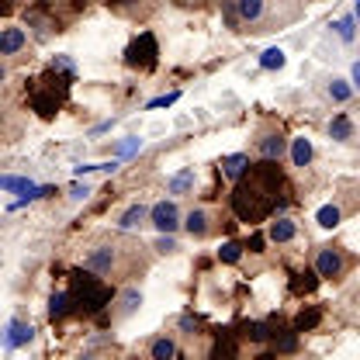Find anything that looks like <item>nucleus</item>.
<instances>
[{
	"instance_id": "nucleus-5",
	"label": "nucleus",
	"mask_w": 360,
	"mask_h": 360,
	"mask_svg": "<svg viewBox=\"0 0 360 360\" xmlns=\"http://www.w3.org/2000/svg\"><path fill=\"white\" fill-rule=\"evenodd\" d=\"M354 267H357V257H354L350 250H343L340 243H326V246L315 250V274H319L322 281L340 284Z\"/></svg>"
},
{
	"instance_id": "nucleus-18",
	"label": "nucleus",
	"mask_w": 360,
	"mask_h": 360,
	"mask_svg": "<svg viewBox=\"0 0 360 360\" xmlns=\"http://www.w3.org/2000/svg\"><path fill=\"white\" fill-rule=\"evenodd\" d=\"M139 305H142V291H139V288H125L122 298H118V309L111 312V319H115V322H118V319H129Z\"/></svg>"
},
{
	"instance_id": "nucleus-24",
	"label": "nucleus",
	"mask_w": 360,
	"mask_h": 360,
	"mask_svg": "<svg viewBox=\"0 0 360 360\" xmlns=\"http://www.w3.org/2000/svg\"><path fill=\"white\" fill-rule=\"evenodd\" d=\"M212 360H239V347L232 336H219L212 347Z\"/></svg>"
},
{
	"instance_id": "nucleus-30",
	"label": "nucleus",
	"mask_w": 360,
	"mask_h": 360,
	"mask_svg": "<svg viewBox=\"0 0 360 360\" xmlns=\"http://www.w3.org/2000/svg\"><path fill=\"white\" fill-rule=\"evenodd\" d=\"M336 28H340V39H343V42H354V21H350V18H343Z\"/></svg>"
},
{
	"instance_id": "nucleus-22",
	"label": "nucleus",
	"mask_w": 360,
	"mask_h": 360,
	"mask_svg": "<svg viewBox=\"0 0 360 360\" xmlns=\"http://www.w3.org/2000/svg\"><path fill=\"white\" fill-rule=\"evenodd\" d=\"M73 309H77V305H73V295H70V291H59V295H52V302H49V319L59 322V319H66Z\"/></svg>"
},
{
	"instance_id": "nucleus-1",
	"label": "nucleus",
	"mask_w": 360,
	"mask_h": 360,
	"mask_svg": "<svg viewBox=\"0 0 360 360\" xmlns=\"http://www.w3.org/2000/svg\"><path fill=\"white\" fill-rule=\"evenodd\" d=\"M149 246H142L139 239L129 236H104L97 239L84 257V267L94 277H108V281H132L135 274L149 270Z\"/></svg>"
},
{
	"instance_id": "nucleus-11",
	"label": "nucleus",
	"mask_w": 360,
	"mask_h": 360,
	"mask_svg": "<svg viewBox=\"0 0 360 360\" xmlns=\"http://www.w3.org/2000/svg\"><path fill=\"white\" fill-rule=\"evenodd\" d=\"M180 219H184V215H180L177 201H160V205H153V219H149V222L156 225L160 232L170 236V232H177L180 225H184Z\"/></svg>"
},
{
	"instance_id": "nucleus-31",
	"label": "nucleus",
	"mask_w": 360,
	"mask_h": 360,
	"mask_svg": "<svg viewBox=\"0 0 360 360\" xmlns=\"http://www.w3.org/2000/svg\"><path fill=\"white\" fill-rule=\"evenodd\" d=\"M160 250H163V253H174L177 243H174V239H160Z\"/></svg>"
},
{
	"instance_id": "nucleus-25",
	"label": "nucleus",
	"mask_w": 360,
	"mask_h": 360,
	"mask_svg": "<svg viewBox=\"0 0 360 360\" xmlns=\"http://www.w3.org/2000/svg\"><path fill=\"white\" fill-rule=\"evenodd\" d=\"M319 319H322V312H319V309L302 312L298 319H295V329H291V333H309V329H315V326H319Z\"/></svg>"
},
{
	"instance_id": "nucleus-26",
	"label": "nucleus",
	"mask_w": 360,
	"mask_h": 360,
	"mask_svg": "<svg viewBox=\"0 0 360 360\" xmlns=\"http://www.w3.org/2000/svg\"><path fill=\"white\" fill-rule=\"evenodd\" d=\"M329 97H333L336 104H347V101L354 97V87H350L347 80H333V84H329Z\"/></svg>"
},
{
	"instance_id": "nucleus-32",
	"label": "nucleus",
	"mask_w": 360,
	"mask_h": 360,
	"mask_svg": "<svg viewBox=\"0 0 360 360\" xmlns=\"http://www.w3.org/2000/svg\"><path fill=\"white\" fill-rule=\"evenodd\" d=\"M354 80H357V84H360V66H357V70H354Z\"/></svg>"
},
{
	"instance_id": "nucleus-27",
	"label": "nucleus",
	"mask_w": 360,
	"mask_h": 360,
	"mask_svg": "<svg viewBox=\"0 0 360 360\" xmlns=\"http://www.w3.org/2000/svg\"><path fill=\"white\" fill-rule=\"evenodd\" d=\"M315 277H319V274H295L291 291H295V295H309V291L315 288Z\"/></svg>"
},
{
	"instance_id": "nucleus-28",
	"label": "nucleus",
	"mask_w": 360,
	"mask_h": 360,
	"mask_svg": "<svg viewBox=\"0 0 360 360\" xmlns=\"http://www.w3.org/2000/svg\"><path fill=\"white\" fill-rule=\"evenodd\" d=\"M219 260L222 264H239L243 260V246L239 243H225L222 250H219Z\"/></svg>"
},
{
	"instance_id": "nucleus-6",
	"label": "nucleus",
	"mask_w": 360,
	"mask_h": 360,
	"mask_svg": "<svg viewBox=\"0 0 360 360\" xmlns=\"http://www.w3.org/2000/svg\"><path fill=\"white\" fill-rule=\"evenodd\" d=\"M70 295H73V305L77 309H84V312H101L108 302H111V288L108 284H101L94 274H73V288H70Z\"/></svg>"
},
{
	"instance_id": "nucleus-2",
	"label": "nucleus",
	"mask_w": 360,
	"mask_h": 360,
	"mask_svg": "<svg viewBox=\"0 0 360 360\" xmlns=\"http://www.w3.org/2000/svg\"><path fill=\"white\" fill-rule=\"evenodd\" d=\"M277 187H281V174L274 163H257L246 177L236 184L232 191V212L243 222H264L277 208Z\"/></svg>"
},
{
	"instance_id": "nucleus-23",
	"label": "nucleus",
	"mask_w": 360,
	"mask_h": 360,
	"mask_svg": "<svg viewBox=\"0 0 360 360\" xmlns=\"http://www.w3.org/2000/svg\"><path fill=\"white\" fill-rule=\"evenodd\" d=\"M329 135H333L336 142H350V139H354V122H350V115H336V118L329 122Z\"/></svg>"
},
{
	"instance_id": "nucleus-16",
	"label": "nucleus",
	"mask_w": 360,
	"mask_h": 360,
	"mask_svg": "<svg viewBox=\"0 0 360 360\" xmlns=\"http://www.w3.org/2000/svg\"><path fill=\"white\" fill-rule=\"evenodd\" d=\"M267 236H270V243H277V246H284V243H295V236H298V222L295 219H274L267 229Z\"/></svg>"
},
{
	"instance_id": "nucleus-19",
	"label": "nucleus",
	"mask_w": 360,
	"mask_h": 360,
	"mask_svg": "<svg viewBox=\"0 0 360 360\" xmlns=\"http://www.w3.org/2000/svg\"><path fill=\"white\" fill-rule=\"evenodd\" d=\"M312 156H315L312 142H309L305 135H298V139L291 142V163H295L298 170H305V167H312Z\"/></svg>"
},
{
	"instance_id": "nucleus-3",
	"label": "nucleus",
	"mask_w": 360,
	"mask_h": 360,
	"mask_svg": "<svg viewBox=\"0 0 360 360\" xmlns=\"http://www.w3.org/2000/svg\"><path fill=\"white\" fill-rule=\"evenodd\" d=\"M236 11H239L243 28H250V32H274V28H284L302 18V7L284 4V0H277V4L274 0H239Z\"/></svg>"
},
{
	"instance_id": "nucleus-12",
	"label": "nucleus",
	"mask_w": 360,
	"mask_h": 360,
	"mask_svg": "<svg viewBox=\"0 0 360 360\" xmlns=\"http://www.w3.org/2000/svg\"><path fill=\"white\" fill-rule=\"evenodd\" d=\"M219 170H222L225 180L239 184V180H243L246 174H250V170H253V167H250V153H232V156H222Z\"/></svg>"
},
{
	"instance_id": "nucleus-9",
	"label": "nucleus",
	"mask_w": 360,
	"mask_h": 360,
	"mask_svg": "<svg viewBox=\"0 0 360 360\" xmlns=\"http://www.w3.org/2000/svg\"><path fill=\"white\" fill-rule=\"evenodd\" d=\"M184 232H187L191 239H208V236L219 232V215H215L212 208L198 205V208H191V212L184 215Z\"/></svg>"
},
{
	"instance_id": "nucleus-13",
	"label": "nucleus",
	"mask_w": 360,
	"mask_h": 360,
	"mask_svg": "<svg viewBox=\"0 0 360 360\" xmlns=\"http://www.w3.org/2000/svg\"><path fill=\"white\" fill-rule=\"evenodd\" d=\"M350 208H354L350 201H343V198H336V201H329V205H322V208H319V215H315V222L322 225V229H336V225L343 222V215H347Z\"/></svg>"
},
{
	"instance_id": "nucleus-15",
	"label": "nucleus",
	"mask_w": 360,
	"mask_h": 360,
	"mask_svg": "<svg viewBox=\"0 0 360 360\" xmlns=\"http://www.w3.org/2000/svg\"><path fill=\"white\" fill-rule=\"evenodd\" d=\"M32 326L28 322H21V319H11L7 322V336H4V347L7 350H18V347H25V343H32Z\"/></svg>"
},
{
	"instance_id": "nucleus-4",
	"label": "nucleus",
	"mask_w": 360,
	"mask_h": 360,
	"mask_svg": "<svg viewBox=\"0 0 360 360\" xmlns=\"http://www.w3.org/2000/svg\"><path fill=\"white\" fill-rule=\"evenodd\" d=\"M70 84H73V77H66V73H59V70L49 66V73H42L39 80H32V87H28V104H32L42 118H52V115L66 104Z\"/></svg>"
},
{
	"instance_id": "nucleus-7",
	"label": "nucleus",
	"mask_w": 360,
	"mask_h": 360,
	"mask_svg": "<svg viewBox=\"0 0 360 360\" xmlns=\"http://www.w3.org/2000/svg\"><path fill=\"white\" fill-rule=\"evenodd\" d=\"M156 63H160L156 39H153V32H142V35L125 49V66H129V70H139V73H149V70H156Z\"/></svg>"
},
{
	"instance_id": "nucleus-29",
	"label": "nucleus",
	"mask_w": 360,
	"mask_h": 360,
	"mask_svg": "<svg viewBox=\"0 0 360 360\" xmlns=\"http://www.w3.org/2000/svg\"><path fill=\"white\" fill-rule=\"evenodd\" d=\"M260 66H264V70H281V66H284V52H281V49H267V52L260 56Z\"/></svg>"
},
{
	"instance_id": "nucleus-17",
	"label": "nucleus",
	"mask_w": 360,
	"mask_h": 360,
	"mask_svg": "<svg viewBox=\"0 0 360 360\" xmlns=\"http://www.w3.org/2000/svg\"><path fill=\"white\" fill-rule=\"evenodd\" d=\"M146 360H177V343L170 336H156L146 347Z\"/></svg>"
},
{
	"instance_id": "nucleus-10",
	"label": "nucleus",
	"mask_w": 360,
	"mask_h": 360,
	"mask_svg": "<svg viewBox=\"0 0 360 360\" xmlns=\"http://www.w3.org/2000/svg\"><path fill=\"white\" fill-rule=\"evenodd\" d=\"M25 52H28V32L18 28V25H4V32H0V56H4V63H14Z\"/></svg>"
},
{
	"instance_id": "nucleus-8",
	"label": "nucleus",
	"mask_w": 360,
	"mask_h": 360,
	"mask_svg": "<svg viewBox=\"0 0 360 360\" xmlns=\"http://www.w3.org/2000/svg\"><path fill=\"white\" fill-rule=\"evenodd\" d=\"M253 149L274 163V160H281L284 153H288V139H284V129H281V122H260V129H257V142H253Z\"/></svg>"
},
{
	"instance_id": "nucleus-20",
	"label": "nucleus",
	"mask_w": 360,
	"mask_h": 360,
	"mask_svg": "<svg viewBox=\"0 0 360 360\" xmlns=\"http://www.w3.org/2000/svg\"><path fill=\"white\" fill-rule=\"evenodd\" d=\"M28 25H35V32H39V39H49L52 32H63L59 28V21L56 18H49L42 7H35V11H28Z\"/></svg>"
},
{
	"instance_id": "nucleus-14",
	"label": "nucleus",
	"mask_w": 360,
	"mask_h": 360,
	"mask_svg": "<svg viewBox=\"0 0 360 360\" xmlns=\"http://www.w3.org/2000/svg\"><path fill=\"white\" fill-rule=\"evenodd\" d=\"M149 219H153V208H149V205H142V201H135V205H129V208L118 215V229H122V232H129V229L146 225Z\"/></svg>"
},
{
	"instance_id": "nucleus-33",
	"label": "nucleus",
	"mask_w": 360,
	"mask_h": 360,
	"mask_svg": "<svg viewBox=\"0 0 360 360\" xmlns=\"http://www.w3.org/2000/svg\"><path fill=\"white\" fill-rule=\"evenodd\" d=\"M357 18H360V4H357Z\"/></svg>"
},
{
	"instance_id": "nucleus-21",
	"label": "nucleus",
	"mask_w": 360,
	"mask_h": 360,
	"mask_svg": "<svg viewBox=\"0 0 360 360\" xmlns=\"http://www.w3.org/2000/svg\"><path fill=\"white\" fill-rule=\"evenodd\" d=\"M194 184H198V174H194V167H187V170H180V174L170 177L167 191H170L174 198H180V194H191V191H194Z\"/></svg>"
}]
</instances>
